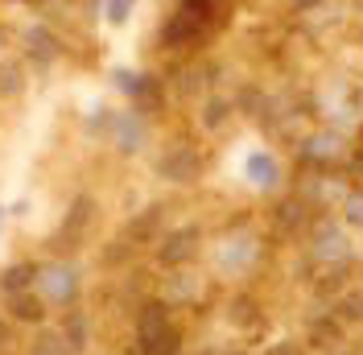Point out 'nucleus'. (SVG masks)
Instances as JSON below:
<instances>
[{
  "instance_id": "nucleus-1",
  "label": "nucleus",
  "mask_w": 363,
  "mask_h": 355,
  "mask_svg": "<svg viewBox=\"0 0 363 355\" xmlns=\"http://www.w3.org/2000/svg\"><path fill=\"white\" fill-rule=\"evenodd\" d=\"M33 289L42 293V302L50 310H70V306H79V293H83V268L67 261V256L42 261Z\"/></svg>"
},
{
  "instance_id": "nucleus-2",
  "label": "nucleus",
  "mask_w": 363,
  "mask_h": 355,
  "mask_svg": "<svg viewBox=\"0 0 363 355\" xmlns=\"http://www.w3.org/2000/svg\"><path fill=\"white\" fill-rule=\"evenodd\" d=\"M306 256H310L314 265H322V268H347L351 256H355V248H351V236H347L335 219H318L314 231H310Z\"/></svg>"
},
{
  "instance_id": "nucleus-3",
  "label": "nucleus",
  "mask_w": 363,
  "mask_h": 355,
  "mask_svg": "<svg viewBox=\"0 0 363 355\" xmlns=\"http://www.w3.org/2000/svg\"><path fill=\"white\" fill-rule=\"evenodd\" d=\"M260 261V236L248 231V227H240V231H227L219 248H215V268L223 273V277H244L252 273Z\"/></svg>"
},
{
  "instance_id": "nucleus-4",
  "label": "nucleus",
  "mask_w": 363,
  "mask_h": 355,
  "mask_svg": "<svg viewBox=\"0 0 363 355\" xmlns=\"http://www.w3.org/2000/svg\"><path fill=\"white\" fill-rule=\"evenodd\" d=\"M108 145H112L120 157L145 153V145H149V120H145V111L140 108L112 111V120H108Z\"/></svg>"
},
{
  "instance_id": "nucleus-5",
  "label": "nucleus",
  "mask_w": 363,
  "mask_h": 355,
  "mask_svg": "<svg viewBox=\"0 0 363 355\" xmlns=\"http://www.w3.org/2000/svg\"><path fill=\"white\" fill-rule=\"evenodd\" d=\"M297 157L306 165H314V170H335L351 157V149H347V136L339 129H318V133L297 141Z\"/></svg>"
},
{
  "instance_id": "nucleus-6",
  "label": "nucleus",
  "mask_w": 363,
  "mask_h": 355,
  "mask_svg": "<svg viewBox=\"0 0 363 355\" xmlns=\"http://www.w3.org/2000/svg\"><path fill=\"white\" fill-rule=\"evenodd\" d=\"M157 178L174 182V186H190V182H199V178H203V153H199L194 145H186V141L165 145L161 157H157Z\"/></svg>"
},
{
  "instance_id": "nucleus-7",
  "label": "nucleus",
  "mask_w": 363,
  "mask_h": 355,
  "mask_svg": "<svg viewBox=\"0 0 363 355\" xmlns=\"http://www.w3.org/2000/svg\"><path fill=\"white\" fill-rule=\"evenodd\" d=\"M91 223H95V199L91 195H74L62 223H58V231H54V248L58 252H74L91 236Z\"/></svg>"
},
{
  "instance_id": "nucleus-8",
  "label": "nucleus",
  "mask_w": 363,
  "mask_h": 355,
  "mask_svg": "<svg viewBox=\"0 0 363 355\" xmlns=\"http://www.w3.org/2000/svg\"><path fill=\"white\" fill-rule=\"evenodd\" d=\"M199 244H203V231L194 223L169 227V231H161V240H157V261L165 268H182L199 256Z\"/></svg>"
},
{
  "instance_id": "nucleus-9",
  "label": "nucleus",
  "mask_w": 363,
  "mask_h": 355,
  "mask_svg": "<svg viewBox=\"0 0 363 355\" xmlns=\"http://www.w3.org/2000/svg\"><path fill=\"white\" fill-rule=\"evenodd\" d=\"M21 50H25V62H33L38 70L54 67L58 62V54H62V42H58V33L50 29V25L33 21L21 29Z\"/></svg>"
},
{
  "instance_id": "nucleus-10",
  "label": "nucleus",
  "mask_w": 363,
  "mask_h": 355,
  "mask_svg": "<svg viewBox=\"0 0 363 355\" xmlns=\"http://www.w3.org/2000/svg\"><path fill=\"white\" fill-rule=\"evenodd\" d=\"M203 297V277H194V273H186V268H174L165 281H161V302L174 310V306H190V302H199Z\"/></svg>"
},
{
  "instance_id": "nucleus-11",
  "label": "nucleus",
  "mask_w": 363,
  "mask_h": 355,
  "mask_svg": "<svg viewBox=\"0 0 363 355\" xmlns=\"http://www.w3.org/2000/svg\"><path fill=\"white\" fill-rule=\"evenodd\" d=\"M161 223H165V207L161 202H149L140 215H133V219L124 223V240L133 248L153 244V240H161Z\"/></svg>"
},
{
  "instance_id": "nucleus-12",
  "label": "nucleus",
  "mask_w": 363,
  "mask_h": 355,
  "mask_svg": "<svg viewBox=\"0 0 363 355\" xmlns=\"http://www.w3.org/2000/svg\"><path fill=\"white\" fill-rule=\"evenodd\" d=\"M9 302V318L13 322H25V327H38L42 331L45 322H50V306L42 302V293L38 289H25V293H13V297H4Z\"/></svg>"
},
{
  "instance_id": "nucleus-13",
  "label": "nucleus",
  "mask_w": 363,
  "mask_h": 355,
  "mask_svg": "<svg viewBox=\"0 0 363 355\" xmlns=\"http://www.w3.org/2000/svg\"><path fill=\"white\" fill-rule=\"evenodd\" d=\"M244 178H248L256 190H281V161L269 153V149H256V153H248V161H244Z\"/></svg>"
},
{
  "instance_id": "nucleus-14",
  "label": "nucleus",
  "mask_w": 363,
  "mask_h": 355,
  "mask_svg": "<svg viewBox=\"0 0 363 355\" xmlns=\"http://www.w3.org/2000/svg\"><path fill=\"white\" fill-rule=\"evenodd\" d=\"M58 334H62V343L70 347V355H83L91 347V314L79 310V306L62 310V318H58Z\"/></svg>"
},
{
  "instance_id": "nucleus-15",
  "label": "nucleus",
  "mask_w": 363,
  "mask_h": 355,
  "mask_svg": "<svg viewBox=\"0 0 363 355\" xmlns=\"http://www.w3.org/2000/svg\"><path fill=\"white\" fill-rule=\"evenodd\" d=\"M199 38H203V25L190 21L186 13H178V9L169 13V21L161 25V45H165V50H182V45L199 42Z\"/></svg>"
},
{
  "instance_id": "nucleus-16",
  "label": "nucleus",
  "mask_w": 363,
  "mask_h": 355,
  "mask_svg": "<svg viewBox=\"0 0 363 355\" xmlns=\"http://www.w3.org/2000/svg\"><path fill=\"white\" fill-rule=\"evenodd\" d=\"M33 281H38V265H33V261H13V265L0 268V293H4V297L33 289Z\"/></svg>"
},
{
  "instance_id": "nucleus-17",
  "label": "nucleus",
  "mask_w": 363,
  "mask_h": 355,
  "mask_svg": "<svg viewBox=\"0 0 363 355\" xmlns=\"http://www.w3.org/2000/svg\"><path fill=\"white\" fill-rule=\"evenodd\" d=\"M29 87V67L25 58H4L0 62V99H17Z\"/></svg>"
},
{
  "instance_id": "nucleus-18",
  "label": "nucleus",
  "mask_w": 363,
  "mask_h": 355,
  "mask_svg": "<svg viewBox=\"0 0 363 355\" xmlns=\"http://www.w3.org/2000/svg\"><path fill=\"white\" fill-rule=\"evenodd\" d=\"M235 116V99H223V95H206L203 99V129H211V133H219L227 120Z\"/></svg>"
},
{
  "instance_id": "nucleus-19",
  "label": "nucleus",
  "mask_w": 363,
  "mask_h": 355,
  "mask_svg": "<svg viewBox=\"0 0 363 355\" xmlns=\"http://www.w3.org/2000/svg\"><path fill=\"white\" fill-rule=\"evenodd\" d=\"M25 355H70V347L62 343L58 327H42V331H38V339L29 343V351H25Z\"/></svg>"
},
{
  "instance_id": "nucleus-20",
  "label": "nucleus",
  "mask_w": 363,
  "mask_h": 355,
  "mask_svg": "<svg viewBox=\"0 0 363 355\" xmlns=\"http://www.w3.org/2000/svg\"><path fill=\"white\" fill-rule=\"evenodd\" d=\"M335 318H339V322H363V289L342 293L339 306H335Z\"/></svg>"
},
{
  "instance_id": "nucleus-21",
  "label": "nucleus",
  "mask_w": 363,
  "mask_h": 355,
  "mask_svg": "<svg viewBox=\"0 0 363 355\" xmlns=\"http://www.w3.org/2000/svg\"><path fill=\"white\" fill-rule=\"evenodd\" d=\"M339 334H342V327H339V318L330 314V318H318L310 327V343L314 347H330V343H339Z\"/></svg>"
},
{
  "instance_id": "nucleus-22",
  "label": "nucleus",
  "mask_w": 363,
  "mask_h": 355,
  "mask_svg": "<svg viewBox=\"0 0 363 355\" xmlns=\"http://www.w3.org/2000/svg\"><path fill=\"white\" fill-rule=\"evenodd\" d=\"M227 318H231L235 327H256V322H260V314H256V302H252V297H231Z\"/></svg>"
},
{
  "instance_id": "nucleus-23",
  "label": "nucleus",
  "mask_w": 363,
  "mask_h": 355,
  "mask_svg": "<svg viewBox=\"0 0 363 355\" xmlns=\"http://www.w3.org/2000/svg\"><path fill=\"white\" fill-rule=\"evenodd\" d=\"M178 13H186L190 21H199L206 29L211 17H215V0H178Z\"/></svg>"
},
{
  "instance_id": "nucleus-24",
  "label": "nucleus",
  "mask_w": 363,
  "mask_h": 355,
  "mask_svg": "<svg viewBox=\"0 0 363 355\" xmlns=\"http://www.w3.org/2000/svg\"><path fill=\"white\" fill-rule=\"evenodd\" d=\"M133 9H136V0H104V21L120 29V25H128Z\"/></svg>"
},
{
  "instance_id": "nucleus-25",
  "label": "nucleus",
  "mask_w": 363,
  "mask_h": 355,
  "mask_svg": "<svg viewBox=\"0 0 363 355\" xmlns=\"http://www.w3.org/2000/svg\"><path fill=\"white\" fill-rule=\"evenodd\" d=\"M108 120H112V111L104 108V104H91V108H87V133L108 136Z\"/></svg>"
},
{
  "instance_id": "nucleus-26",
  "label": "nucleus",
  "mask_w": 363,
  "mask_h": 355,
  "mask_svg": "<svg viewBox=\"0 0 363 355\" xmlns=\"http://www.w3.org/2000/svg\"><path fill=\"white\" fill-rule=\"evenodd\" d=\"M342 215H347V223L363 227V190H351V195L342 199Z\"/></svg>"
},
{
  "instance_id": "nucleus-27",
  "label": "nucleus",
  "mask_w": 363,
  "mask_h": 355,
  "mask_svg": "<svg viewBox=\"0 0 363 355\" xmlns=\"http://www.w3.org/2000/svg\"><path fill=\"white\" fill-rule=\"evenodd\" d=\"M13 351V318H0V355Z\"/></svg>"
},
{
  "instance_id": "nucleus-28",
  "label": "nucleus",
  "mask_w": 363,
  "mask_h": 355,
  "mask_svg": "<svg viewBox=\"0 0 363 355\" xmlns=\"http://www.w3.org/2000/svg\"><path fill=\"white\" fill-rule=\"evenodd\" d=\"M269 355H301V347H297L294 339H285V343H277V347H272Z\"/></svg>"
},
{
  "instance_id": "nucleus-29",
  "label": "nucleus",
  "mask_w": 363,
  "mask_h": 355,
  "mask_svg": "<svg viewBox=\"0 0 363 355\" xmlns=\"http://www.w3.org/2000/svg\"><path fill=\"white\" fill-rule=\"evenodd\" d=\"M9 215H13V219H25V215H29V199H17L9 207Z\"/></svg>"
},
{
  "instance_id": "nucleus-30",
  "label": "nucleus",
  "mask_w": 363,
  "mask_h": 355,
  "mask_svg": "<svg viewBox=\"0 0 363 355\" xmlns=\"http://www.w3.org/2000/svg\"><path fill=\"white\" fill-rule=\"evenodd\" d=\"M289 4H294V9H301V13H306V9H318L322 0H289Z\"/></svg>"
},
{
  "instance_id": "nucleus-31",
  "label": "nucleus",
  "mask_w": 363,
  "mask_h": 355,
  "mask_svg": "<svg viewBox=\"0 0 363 355\" xmlns=\"http://www.w3.org/2000/svg\"><path fill=\"white\" fill-rule=\"evenodd\" d=\"M223 355H248V351H223Z\"/></svg>"
},
{
  "instance_id": "nucleus-32",
  "label": "nucleus",
  "mask_w": 363,
  "mask_h": 355,
  "mask_svg": "<svg viewBox=\"0 0 363 355\" xmlns=\"http://www.w3.org/2000/svg\"><path fill=\"white\" fill-rule=\"evenodd\" d=\"M339 355H351V351H339Z\"/></svg>"
},
{
  "instance_id": "nucleus-33",
  "label": "nucleus",
  "mask_w": 363,
  "mask_h": 355,
  "mask_svg": "<svg viewBox=\"0 0 363 355\" xmlns=\"http://www.w3.org/2000/svg\"><path fill=\"white\" fill-rule=\"evenodd\" d=\"M0 42H4V38H0Z\"/></svg>"
}]
</instances>
